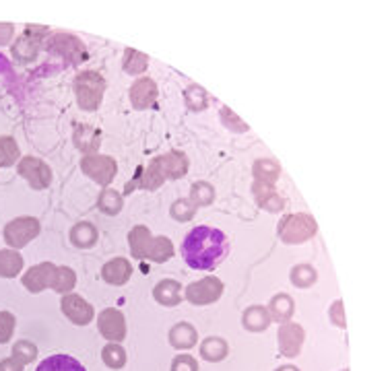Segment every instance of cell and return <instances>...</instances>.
I'll return each mask as SVG.
<instances>
[{
    "instance_id": "obj_12",
    "label": "cell",
    "mask_w": 390,
    "mask_h": 371,
    "mask_svg": "<svg viewBox=\"0 0 390 371\" xmlns=\"http://www.w3.org/2000/svg\"><path fill=\"white\" fill-rule=\"evenodd\" d=\"M46 33V27H33L29 25L21 37L17 39V44L13 46V56L19 58L21 62H29L33 60L37 52H39V46H42V35Z\"/></svg>"
},
{
    "instance_id": "obj_35",
    "label": "cell",
    "mask_w": 390,
    "mask_h": 371,
    "mask_svg": "<svg viewBox=\"0 0 390 371\" xmlns=\"http://www.w3.org/2000/svg\"><path fill=\"white\" fill-rule=\"evenodd\" d=\"M184 99H186V106L193 111H202L209 106V95L202 87L198 85H190L186 91H184Z\"/></svg>"
},
{
    "instance_id": "obj_2",
    "label": "cell",
    "mask_w": 390,
    "mask_h": 371,
    "mask_svg": "<svg viewBox=\"0 0 390 371\" xmlns=\"http://www.w3.org/2000/svg\"><path fill=\"white\" fill-rule=\"evenodd\" d=\"M128 245L137 260H151V262H167L173 256V243L166 236L153 238L145 225H137L128 233Z\"/></svg>"
},
{
    "instance_id": "obj_26",
    "label": "cell",
    "mask_w": 390,
    "mask_h": 371,
    "mask_svg": "<svg viewBox=\"0 0 390 371\" xmlns=\"http://www.w3.org/2000/svg\"><path fill=\"white\" fill-rule=\"evenodd\" d=\"M252 174H254V182L275 186L281 176V165L273 159H258L252 167Z\"/></svg>"
},
{
    "instance_id": "obj_8",
    "label": "cell",
    "mask_w": 390,
    "mask_h": 371,
    "mask_svg": "<svg viewBox=\"0 0 390 371\" xmlns=\"http://www.w3.org/2000/svg\"><path fill=\"white\" fill-rule=\"evenodd\" d=\"M48 50L66 58L71 64H79V62L87 60V50H85L83 42L75 35H68V33H54L48 39Z\"/></svg>"
},
{
    "instance_id": "obj_42",
    "label": "cell",
    "mask_w": 390,
    "mask_h": 371,
    "mask_svg": "<svg viewBox=\"0 0 390 371\" xmlns=\"http://www.w3.org/2000/svg\"><path fill=\"white\" fill-rule=\"evenodd\" d=\"M329 316H331V322H333L334 326H339V328H347V322H345V316H343V301H341V299H336L333 305H331Z\"/></svg>"
},
{
    "instance_id": "obj_29",
    "label": "cell",
    "mask_w": 390,
    "mask_h": 371,
    "mask_svg": "<svg viewBox=\"0 0 390 371\" xmlns=\"http://www.w3.org/2000/svg\"><path fill=\"white\" fill-rule=\"evenodd\" d=\"M122 68L128 75H142L149 68V58L142 52H139V50L126 48L124 50V60H122Z\"/></svg>"
},
{
    "instance_id": "obj_15",
    "label": "cell",
    "mask_w": 390,
    "mask_h": 371,
    "mask_svg": "<svg viewBox=\"0 0 390 371\" xmlns=\"http://www.w3.org/2000/svg\"><path fill=\"white\" fill-rule=\"evenodd\" d=\"M157 102V85L149 77H140L130 87V104L135 109H149Z\"/></svg>"
},
{
    "instance_id": "obj_37",
    "label": "cell",
    "mask_w": 390,
    "mask_h": 371,
    "mask_svg": "<svg viewBox=\"0 0 390 371\" xmlns=\"http://www.w3.org/2000/svg\"><path fill=\"white\" fill-rule=\"evenodd\" d=\"M196 207L188 200V198H180V200H176L173 205H171V211L169 214L176 219V221H180V223H186V221H190L193 217H195Z\"/></svg>"
},
{
    "instance_id": "obj_13",
    "label": "cell",
    "mask_w": 390,
    "mask_h": 371,
    "mask_svg": "<svg viewBox=\"0 0 390 371\" xmlns=\"http://www.w3.org/2000/svg\"><path fill=\"white\" fill-rule=\"evenodd\" d=\"M60 308L62 314L77 326H87L93 320V308L79 295H64Z\"/></svg>"
},
{
    "instance_id": "obj_27",
    "label": "cell",
    "mask_w": 390,
    "mask_h": 371,
    "mask_svg": "<svg viewBox=\"0 0 390 371\" xmlns=\"http://www.w3.org/2000/svg\"><path fill=\"white\" fill-rule=\"evenodd\" d=\"M71 241H73V245H77V248H93L95 245V241H97V229L91 225V223H77L73 229H71Z\"/></svg>"
},
{
    "instance_id": "obj_40",
    "label": "cell",
    "mask_w": 390,
    "mask_h": 371,
    "mask_svg": "<svg viewBox=\"0 0 390 371\" xmlns=\"http://www.w3.org/2000/svg\"><path fill=\"white\" fill-rule=\"evenodd\" d=\"M221 120L229 130H236V133H246V130H248V124H244V122H242L233 111H229L227 107H223L221 109Z\"/></svg>"
},
{
    "instance_id": "obj_16",
    "label": "cell",
    "mask_w": 390,
    "mask_h": 371,
    "mask_svg": "<svg viewBox=\"0 0 390 371\" xmlns=\"http://www.w3.org/2000/svg\"><path fill=\"white\" fill-rule=\"evenodd\" d=\"M56 266L50 262H42V264L33 266L28 274L23 276V285L28 287L31 293L44 291L46 287H50L54 283Z\"/></svg>"
},
{
    "instance_id": "obj_14",
    "label": "cell",
    "mask_w": 390,
    "mask_h": 371,
    "mask_svg": "<svg viewBox=\"0 0 390 371\" xmlns=\"http://www.w3.org/2000/svg\"><path fill=\"white\" fill-rule=\"evenodd\" d=\"M157 161V167L164 176V180H180L188 174V157L180 151H169L166 155H159L155 157Z\"/></svg>"
},
{
    "instance_id": "obj_6",
    "label": "cell",
    "mask_w": 390,
    "mask_h": 371,
    "mask_svg": "<svg viewBox=\"0 0 390 371\" xmlns=\"http://www.w3.org/2000/svg\"><path fill=\"white\" fill-rule=\"evenodd\" d=\"M223 295V283L217 276H205L200 281H195L186 287L184 297L193 303V305H209L215 303Z\"/></svg>"
},
{
    "instance_id": "obj_9",
    "label": "cell",
    "mask_w": 390,
    "mask_h": 371,
    "mask_svg": "<svg viewBox=\"0 0 390 371\" xmlns=\"http://www.w3.org/2000/svg\"><path fill=\"white\" fill-rule=\"evenodd\" d=\"M306 341V332L298 322H285L279 328V351L283 357H298Z\"/></svg>"
},
{
    "instance_id": "obj_17",
    "label": "cell",
    "mask_w": 390,
    "mask_h": 371,
    "mask_svg": "<svg viewBox=\"0 0 390 371\" xmlns=\"http://www.w3.org/2000/svg\"><path fill=\"white\" fill-rule=\"evenodd\" d=\"M252 194H254L258 207L264 209V211L281 212L285 209V200H283V196L275 190V186L254 182V186H252Z\"/></svg>"
},
{
    "instance_id": "obj_33",
    "label": "cell",
    "mask_w": 390,
    "mask_h": 371,
    "mask_svg": "<svg viewBox=\"0 0 390 371\" xmlns=\"http://www.w3.org/2000/svg\"><path fill=\"white\" fill-rule=\"evenodd\" d=\"M97 207H99V211L106 212V214H118V212L122 211V207H124V202H122V194H118L116 190H104L102 194H99V200H97Z\"/></svg>"
},
{
    "instance_id": "obj_31",
    "label": "cell",
    "mask_w": 390,
    "mask_h": 371,
    "mask_svg": "<svg viewBox=\"0 0 390 371\" xmlns=\"http://www.w3.org/2000/svg\"><path fill=\"white\" fill-rule=\"evenodd\" d=\"M195 207H209L215 200V188L209 182H195L190 186V198Z\"/></svg>"
},
{
    "instance_id": "obj_46",
    "label": "cell",
    "mask_w": 390,
    "mask_h": 371,
    "mask_svg": "<svg viewBox=\"0 0 390 371\" xmlns=\"http://www.w3.org/2000/svg\"><path fill=\"white\" fill-rule=\"evenodd\" d=\"M275 371H300L298 367H293V365H285V367H279V370Z\"/></svg>"
},
{
    "instance_id": "obj_19",
    "label": "cell",
    "mask_w": 390,
    "mask_h": 371,
    "mask_svg": "<svg viewBox=\"0 0 390 371\" xmlns=\"http://www.w3.org/2000/svg\"><path fill=\"white\" fill-rule=\"evenodd\" d=\"M198 343V334H196L195 326H190L188 322H180L169 330V345L178 351H188Z\"/></svg>"
},
{
    "instance_id": "obj_5",
    "label": "cell",
    "mask_w": 390,
    "mask_h": 371,
    "mask_svg": "<svg viewBox=\"0 0 390 371\" xmlns=\"http://www.w3.org/2000/svg\"><path fill=\"white\" fill-rule=\"evenodd\" d=\"M81 169L83 174H87L93 182H97L99 186H110L111 180L118 174V163L114 157L108 155H87L81 161Z\"/></svg>"
},
{
    "instance_id": "obj_23",
    "label": "cell",
    "mask_w": 390,
    "mask_h": 371,
    "mask_svg": "<svg viewBox=\"0 0 390 371\" xmlns=\"http://www.w3.org/2000/svg\"><path fill=\"white\" fill-rule=\"evenodd\" d=\"M293 312H295V305H293V299L287 293H279L269 303V316H271V320L279 322V324L289 322L291 316H293Z\"/></svg>"
},
{
    "instance_id": "obj_41",
    "label": "cell",
    "mask_w": 390,
    "mask_h": 371,
    "mask_svg": "<svg viewBox=\"0 0 390 371\" xmlns=\"http://www.w3.org/2000/svg\"><path fill=\"white\" fill-rule=\"evenodd\" d=\"M171 371H198V363L193 355H178L171 361Z\"/></svg>"
},
{
    "instance_id": "obj_28",
    "label": "cell",
    "mask_w": 390,
    "mask_h": 371,
    "mask_svg": "<svg viewBox=\"0 0 390 371\" xmlns=\"http://www.w3.org/2000/svg\"><path fill=\"white\" fill-rule=\"evenodd\" d=\"M23 268V256L13 250H0V276L13 279Z\"/></svg>"
},
{
    "instance_id": "obj_43",
    "label": "cell",
    "mask_w": 390,
    "mask_h": 371,
    "mask_svg": "<svg viewBox=\"0 0 390 371\" xmlns=\"http://www.w3.org/2000/svg\"><path fill=\"white\" fill-rule=\"evenodd\" d=\"M0 371H23V363L19 359L11 357V359H4L0 363Z\"/></svg>"
},
{
    "instance_id": "obj_4",
    "label": "cell",
    "mask_w": 390,
    "mask_h": 371,
    "mask_svg": "<svg viewBox=\"0 0 390 371\" xmlns=\"http://www.w3.org/2000/svg\"><path fill=\"white\" fill-rule=\"evenodd\" d=\"M277 231L283 243H304L316 236L318 225L312 214L295 212V214H287L281 219Z\"/></svg>"
},
{
    "instance_id": "obj_3",
    "label": "cell",
    "mask_w": 390,
    "mask_h": 371,
    "mask_svg": "<svg viewBox=\"0 0 390 371\" xmlns=\"http://www.w3.org/2000/svg\"><path fill=\"white\" fill-rule=\"evenodd\" d=\"M104 91H106V79L95 73V71H85L81 75H77L75 79V95H77V104L85 111H95L102 106L104 99Z\"/></svg>"
},
{
    "instance_id": "obj_22",
    "label": "cell",
    "mask_w": 390,
    "mask_h": 371,
    "mask_svg": "<svg viewBox=\"0 0 390 371\" xmlns=\"http://www.w3.org/2000/svg\"><path fill=\"white\" fill-rule=\"evenodd\" d=\"M271 316H269V310L264 305H250L244 316H242V324L246 330L250 332H262L271 326Z\"/></svg>"
},
{
    "instance_id": "obj_30",
    "label": "cell",
    "mask_w": 390,
    "mask_h": 371,
    "mask_svg": "<svg viewBox=\"0 0 390 371\" xmlns=\"http://www.w3.org/2000/svg\"><path fill=\"white\" fill-rule=\"evenodd\" d=\"M289 279H291V283H293L295 287H300V289H307V287H312V285L318 281V272H316V268H314V266L298 264L291 268Z\"/></svg>"
},
{
    "instance_id": "obj_25",
    "label": "cell",
    "mask_w": 390,
    "mask_h": 371,
    "mask_svg": "<svg viewBox=\"0 0 390 371\" xmlns=\"http://www.w3.org/2000/svg\"><path fill=\"white\" fill-rule=\"evenodd\" d=\"M227 353H229V346L221 336H209L200 343V357L205 361L217 363V361H223L227 357Z\"/></svg>"
},
{
    "instance_id": "obj_38",
    "label": "cell",
    "mask_w": 390,
    "mask_h": 371,
    "mask_svg": "<svg viewBox=\"0 0 390 371\" xmlns=\"http://www.w3.org/2000/svg\"><path fill=\"white\" fill-rule=\"evenodd\" d=\"M13 357L19 359L23 365L31 363L37 357V346L33 345V343H29V341H19L17 345L13 346Z\"/></svg>"
},
{
    "instance_id": "obj_39",
    "label": "cell",
    "mask_w": 390,
    "mask_h": 371,
    "mask_svg": "<svg viewBox=\"0 0 390 371\" xmlns=\"http://www.w3.org/2000/svg\"><path fill=\"white\" fill-rule=\"evenodd\" d=\"M15 330V316L11 312H0V345L8 343Z\"/></svg>"
},
{
    "instance_id": "obj_36",
    "label": "cell",
    "mask_w": 390,
    "mask_h": 371,
    "mask_svg": "<svg viewBox=\"0 0 390 371\" xmlns=\"http://www.w3.org/2000/svg\"><path fill=\"white\" fill-rule=\"evenodd\" d=\"M19 159V147L13 136H0V167H11Z\"/></svg>"
},
{
    "instance_id": "obj_21",
    "label": "cell",
    "mask_w": 390,
    "mask_h": 371,
    "mask_svg": "<svg viewBox=\"0 0 390 371\" xmlns=\"http://www.w3.org/2000/svg\"><path fill=\"white\" fill-rule=\"evenodd\" d=\"M73 138H75V145L81 151L93 155L99 149V145H102V130L93 128V126H87V124H81V126L75 128V136Z\"/></svg>"
},
{
    "instance_id": "obj_44",
    "label": "cell",
    "mask_w": 390,
    "mask_h": 371,
    "mask_svg": "<svg viewBox=\"0 0 390 371\" xmlns=\"http://www.w3.org/2000/svg\"><path fill=\"white\" fill-rule=\"evenodd\" d=\"M13 37V25L11 23H0V46L8 44Z\"/></svg>"
},
{
    "instance_id": "obj_20",
    "label": "cell",
    "mask_w": 390,
    "mask_h": 371,
    "mask_svg": "<svg viewBox=\"0 0 390 371\" xmlns=\"http://www.w3.org/2000/svg\"><path fill=\"white\" fill-rule=\"evenodd\" d=\"M153 297L157 303H162L166 308H173L182 301V285L173 279L159 281L153 289Z\"/></svg>"
},
{
    "instance_id": "obj_10",
    "label": "cell",
    "mask_w": 390,
    "mask_h": 371,
    "mask_svg": "<svg viewBox=\"0 0 390 371\" xmlns=\"http://www.w3.org/2000/svg\"><path fill=\"white\" fill-rule=\"evenodd\" d=\"M97 328L102 336L108 339L110 343H122L126 339V320H124V314L116 308H108L99 314Z\"/></svg>"
},
{
    "instance_id": "obj_24",
    "label": "cell",
    "mask_w": 390,
    "mask_h": 371,
    "mask_svg": "<svg viewBox=\"0 0 390 371\" xmlns=\"http://www.w3.org/2000/svg\"><path fill=\"white\" fill-rule=\"evenodd\" d=\"M35 371H87L83 363H79L75 357L71 355H52L48 359H44Z\"/></svg>"
},
{
    "instance_id": "obj_18",
    "label": "cell",
    "mask_w": 390,
    "mask_h": 371,
    "mask_svg": "<svg viewBox=\"0 0 390 371\" xmlns=\"http://www.w3.org/2000/svg\"><path fill=\"white\" fill-rule=\"evenodd\" d=\"M130 274H133V264L126 258H114L102 268V279L110 285H116V287L128 283Z\"/></svg>"
},
{
    "instance_id": "obj_7",
    "label": "cell",
    "mask_w": 390,
    "mask_h": 371,
    "mask_svg": "<svg viewBox=\"0 0 390 371\" xmlns=\"http://www.w3.org/2000/svg\"><path fill=\"white\" fill-rule=\"evenodd\" d=\"M39 233V221L33 217H19L4 227V239L11 248H23Z\"/></svg>"
},
{
    "instance_id": "obj_34",
    "label": "cell",
    "mask_w": 390,
    "mask_h": 371,
    "mask_svg": "<svg viewBox=\"0 0 390 371\" xmlns=\"http://www.w3.org/2000/svg\"><path fill=\"white\" fill-rule=\"evenodd\" d=\"M75 283H77V276H75V272H73L71 268H66V266H60V268H58V266H56L54 283H52L54 291L68 295V293L75 289Z\"/></svg>"
},
{
    "instance_id": "obj_11",
    "label": "cell",
    "mask_w": 390,
    "mask_h": 371,
    "mask_svg": "<svg viewBox=\"0 0 390 371\" xmlns=\"http://www.w3.org/2000/svg\"><path fill=\"white\" fill-rule=\"evenodd\" d=\"M19 174L28 180L35 190H44L52 182V169L37 157H23L19 163Z\"/></svg>"
},
{
    "instance_id": "obj_45",
    "label": "cell",
    "mask_w": 390,
    "mask_h": 371,
    "mask_svg": "<svg viewBox=\"0 0 390 371\" xmlns=\"http://www.w3.org/2000/svg\"><path fill=\"white\" fill-rule=\"evenodd\" d=\"M0 71H8V62L2 54H0Z\"/></svg>"
},
{
    "instance_id": "obj_32",
    "label": "cell",
    "mask_w": 390,
    "mask_h": 371,
    "mask_svg": "<svg viewBox=\"0 0 390 371\" xmlns=\"http://www.w3.org/2000/svg\"><path fill=\"white\" fill-rule=\"evenodd\" d=\"M102 359L110 370H122L126 365V351L120 343H108L102 351Z\"/></svg>"
},
{
    "instance_id": "obj_1",
    "label": "cell",
    "mask_w": 390,
    "mask_h": 371,
    "mask_svg": "<svg viewBox=\"0 0 390 371\" xmlns=\"http://www.w3.org/2000/svg\"><path fill=\"white\" fill-rule=\"evenodd\" d=\"M229 252V239L221 229L207 225L195 227L182 241L184 262L195 270H213L221 264Z\"/></svg>"
}]
</instances>
